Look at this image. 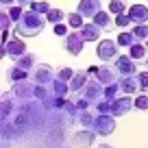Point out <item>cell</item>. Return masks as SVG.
<instances>
[{
	"label": "cell",
	"mask_w": 148,
	"mask_h": 148,
	"mask_svg": "<svg viewBox=\"0 0 148 148\" xmlns=\"http://www.w3.org/2000/svg\"><path fill=\"white\" fill-rule=\"evenodd\" d=\"M46 22H48L46 15L28 9V11H24L22 18L13 24V35H18V37H37L44 31Z\"/></svg>",
	"instance_id": "cell-1"
},
{
	"label": "cell",
	"mask_w": 148,
	"mask_h": 148,
	"mask_svg": "<svg viewBox=\"0 0 148 148\" xmlns=\"http://www.w3.org/2000/svg\"><path fill=\"white\" fill-rule=\"evenodd\" d=\"M96 57L102 63H111L120 57V44L113 42V39H100L96 46Z\"/></svg>",
	"instance_id": "cell-2"
},
{
	"label": "cell",
	"mask_w": 148,
	"mask_h": 148,
	"mask_svg": "<svg viewBox=\"0 0 148 148\" xmlns=\"http://www.w3.org/2000/svg\"><path fill=\"white\" fill-rule=\"evenodd\" d=\"M35 87L37 83L31 79H24V81H18V83H13V87H11V96L15 98L18 102H24V100H31V98H35Z\"/></svg>",
	"instance_id": "cell-3"
},
{
	"label": "cell",
	"mask_w": 148,
	"mask_h": 148,
	"mask_svg": "<svg viewBox=\"0 0 148 148\" xmlns=\"http://www.w3.org/2000/svg\"><path fill=\"white\" fill-rule=\"evenodd\" d=\"M55 76H57V72L52 70V65H48V63H37L35 68L28 72V79L35 81L37 85H50L52 81H55Z\"/></svg>",
	"instance_id": "cell-4"
},
{
	"label": "cell",
	"mask_w": 148,
	"mask_h": 148,
	"mask_svg": "<svg viewBox=\"0 0 148 148\" xmlns=\"http://www.w3.org/2000/svg\"><path fill=\"white\" fill-rule=\"evenodd\" d=\"M63 46H65V50H68V55H72V57H76V55H81L83 52V48H85V37H83V33L81 31H70L68 35L63 37Z\"/></svg>",
	"instance_id": "cell-5"
},
{
	"label": "cell",
	"mask_w": 148,
	"mask_h": 148,
	"mask_svg": "<svg viewBox=\"0 0 148 148\" xmlns=\"http://www.w3.org/2000/svg\"><path fill=\"white\" fill-rule=\"evenodd\" d=\"M92 129L96 131V135H102V137L111 135L116 131V116H111V113H96V120H94Z\"/></svg>",
	"instance_id": "cell-6"
},
{
	"label": "cell",
	"mask_w": 148,
	"mask_h": 148,
	"mask_svg": "<svg viewBox=\"0 0 148 148\" xmlns=\"http://www.w3.org/2000/svg\"><path fill=\"white\" fill-rule=\"evenodd\" d=\"M76 96L87 98V100L92 102V107H94V102H98L102 96H105V85H102L98 79H89L87 85H85V87L81 89V94H76Z\"/></svg>",
	"instance_id": "cell-7"
},
{
	"label": "cell",
	"mask_w": 148,
	"mask_h": 148,
	"mask_svg": "<svg viewBox=\"0 0 148 148\" xmlns=\"http://www.w3.org/2000/svg\"><path fill=\"white\" fill-rule=\"evenodd\" d=\"M131 109H135V96L131 98L129 94H124V96H118L116 100H111V116H126Z\"/></svg>",
	"instance_id": "cell-8"
},
{
	"label": "cell",
	"mask_w": 148,
	"mask_h": 148,
	"mask_svg": "<svg viewBox=\"0 0 148 148\" xmlns=\"http://www.w3.org/2000/svg\"><path fill=\"white\" fill-rule=\"evenodd\" d=\"M113 65H116V70H118L120 76H135V74H139L137 72V61H135L131 55H120Z\"/></svg>",
	"instance_id": "cell-9"
},
{
	"label": "cell",
	"mask_w": 148,
	"mask_h": 148,
	"mask_svg": "<svg viewBox=\"0 0 148 148\" xmlns=\"http://www.w3.org/2000/svg\"><path fill=\"white\" fill-rule=\"evenodd\" d=\"M98 81H100L102 85H111V83H118V79H120V74H118L116 65H111V63H102L98 65L96 74H94Z\"/></svg>",
	"instance_id": "cell-10"
},
{
	"label": "cell",
	"mask_w": 148,
	"mask_h": 148,
	"mask_svg": "<svg viewBox=\"0 0 148 148\" xmlns=\"http://www.w3.org/2000/svg\"><path fill=\"white\" fill-rule=\"evenodd\" d=\"M92 22L96 24L100 31H105V33H109V31H113V28H116V18H113L109 11H105V9L98 11V13L92 18Z\"/></svg>",
	"instance_id": "cell-11"
},
{
	"label": "cell",
	"mask_w": 148,
	"mask_h": 148,
	"mask_svg": "<svg viewBox=\"0 0 148 148\" xmlns=\"http://www.w3.org/2000/svg\"><path fill=\"white\" fill-rule=\"evenodd\" d=\"M72 139H74V144L79 148H92L94 142H96V131L94 129H81V131L74 133Z\"/></svg>",
	"instance_id": "cell-12"
},
{
	"label": "cell",
	"mask_w": 148,
	"mask_h": 148,
	"mask_svg": "<svg viewBox=\"0 0 148 148\" xmlns=\"http://www.w3.org/2000/svg\"><path fill=\"white\" fill-rule=\"evenodd\" d=\"M76 11H79V13L83 15L85 20H92L94 15L98 13V11H102L100 0H81L79 7H76Z\"/></svg>",
	"instance_id": "cell-13"
},
{
	"label": "cell",
	"mask_w": 148,
	"mask_h": 148,
	"mask_svg": "<svg viewBox=\"0 0 148 148\" xmlns=\"http://www.w3.org/2000/svg\"><path fill=\"white\" fill-rule=\"evenodd\" d=\"M89 81V72L87 70H79V72H74V76L70 79V94H81V89L87 85Z\"/></svg>",
	"instance_id": "cell-14"
},
{
	"label": "cell",
	"mask_w": 148,
	"mask_h": 148,
	"mask_svg": "<svg viewBox=\"0 0 148 148\" xmlns=\"http://www.w3.org/2000/svg\"><path fill=\"white\" fill-rule=\"evenodd\" d=\"M5 46H7V55L11 57V61H15L18 57H22L24 52H26V46H24L22 37H18V35H15V37H11V39L5 44Z\"/></svg>",
	"instance_id": "cell-15"
},
{
	"label": "cell",
	"mask_w": 148,
	"mask_h": 148,
	"mask_svg": "<svg viewBox=\"0 0 148 148\" xmlns=\"http://www.w3.org/2000/svg\"><path fill=\"white\" fill-rule=\"evenodd\" d=\"M118 85H120L122 94H129V96H133V94L139 92L137 74H135V76H120V79H118Z\"/></svg>",
	"instance_id": "cell-16"
},
{
	"label": "cell",
	"mask_w": 148,
	"mask_h": 148,
	"mask_svg": "<svg viewBox=\"0 0 148 148\" xmlns=\"http://www.w3.org/2000/svg\"><path fill=\"white\" fill-rule=\"evenodd\" d=\"M126 13L131 15L133 24H146L148 22V7L146 5H133V7H129Z\"/></svg>",
	"instance_id": "cell-17"
},
{
	"label": "cell",
	"mask_w": 148,
	"mask_h": 148,
	"mask_svg": "<svg viewBox=\"0 0 148 148\" xmlns=\"http://www.w3.org/2000/svg\"><path fill=\"white\" fill-rule=\"evenodd\" d=\"M129 55L133 57L135 61H139V63H146V61H148V48H146V44L137 39V42L129 48Z\"/></svg>",
	"instance_id": "cell-18"
},
{
	"label": "cell",
	"mask_w": 148,
	"mask_h": 148,
	"mask_svg": "<svg viewBox=\"0 0 148 148\" xmlns=\"http://www.w3.org/2000/svg\"><path fill=\"white\" fill-rule=\"evenodd\" d=\"M81 33H83V37H85V42H98V37H100V28L96 26L94 22H85L83 26L79 28Z\"/></svg>",
	"instance_id": "cell-19"
},
{
	"label": "cell",
	"mask_w": 148,
	"mask_h": 148,
	"mask_svg": "<svg viewBox=\"0 0 148 148\" xmlns=\"http://www.w3.org/2000/svg\"><path fill=\"white\" fill-rule=\"evenodd\" d=\"M13 63L18 65V68H22V70H26V72H31V70L37 65V57H35V55H31V52H24V55H22V57H18Z\"/></svg>",
	"instance_id": "cell-20"
},
{
	"label": "cell",
	"mask_w": 148,
	"mask_h": 148,
	"mask_svg": "<svg viewBox=\"0 0 148 148\" xmlns=\"http://www.w3.org/2000/svg\"><path fill=\"white\" fill-rule=\"evenodd\" d=\"M50 89H52V94H55V96H61V98H65V96L70 94V85L65 83V81L57 79V76H55V81L50 83Z\"/></svg>",
	"instance_id": "cell-21"
},
{
	"label": "cell",
	"mask_w": 148,
	"mask_h": 148,
	"mask_svg": "<svg viewBox=\"0 0 148 148\" xmlns=\"http://www.w3.org/2000/svg\"><path fill=\"white\" fill-rule=\"evenodd\" d=\"M24 79H28V72L26 70H22V68H18V65H11L9 70H7V81H13V83H18V81H24Z\"/></svg>",
	"instance_id": "cell-22"
},
{
	"label": "cell",
	"mask_w": 148,
	"mask_h": 148,
	"mask_svg": "<svg viewBox=\"0 0 148 148\" xmlns=\"http://www.w3.org/2000/svg\"><path fill=\"white\" fill-rule=\"evenodd\" d=\"M107 11L116 18V15L126 13V11H129V2H126V0H109V9H107Z\"/></svg>",
	"instance_id": "cell-23"
},
{
	"label": "cell",
	"mask_w": 148,
	"mask_h": 148,
	"mask_svg": "<svg viewBox=\"0 0 148 148\" xmlns=\"http://www.w3.org/2000/svg\"><path fill=\"white\" fill-rule=\"evenodd\" d=\"M116 42L120 44V48H131L135 42H137V37L133 35V31H122L120 35L116 37Z\"/></svg>",
	"instance_id": "cell-24"
},
{
	"label": "cell",
	"mask_w": 148,
	"mask_h": 148,
	"mask_svg": "<svg viewBox=\"0 0 148 148\" xmlns=\"http://www.w3.org/2000/svg\"><path fill=\"white\" fill-rule=\"evenodd\" d=\"M94 120H96V113H94L92 109L79 111V122L83 124V129H92V126H94Z\"/></svg>",
	"instance_id": "cell-25"
},
{
	"label": "cell",
	"mask_w": 148,
	"mask_h": 148,
	"mask_svg": "<svg viewBox=\"0 0 148 148\" xmlns=\"http://www.w3.org/2000/svg\"><path fill=\"white\" fill-rule=\"evenodd\" d=\"M65 22H68V26H70V28H76V31H79V28L85 24V18L79 13V11H72V13H68Z\"/></svg>",
	"instance_id": "cell-26"
},
{
	"label": "cell",
	"mask_w": 148,
	"mask_h": 148,
	"mask_svg": "<svg viewBox=\"0 0 148 148\" xmlns=\"http://www.w3.org/2000/svg\"><path fill=\"white\" fill-rule=\"evenodd\" d=\"M68 18V13H65V11H61V9H50L46 13V20L50 24H59V22H63V20Z\"/></svg>",
	"instance_id": "cell-27"
},
{
	"label": "cell",
	"mask_w": 148,
	"mask_h": 148,
	"mask_svg": "<svg viewBox=\"0 0 148 148\" xmlns=\"http://www.w3.org/2000/svg\"><path fill=\"white\" fill-rule=\"evenodd\" d=\"M131 31H133V35L137 37L139 42H146V39H148V22L146 24H133Z\"/></svg>",
	"instance_id": "cell-28"
},
{
	"label": "cell",
	"mask_w": 148,
	"mask_h": 148,
	"mask_svg": "<svg viewBox=\"0 0 148 148\" xmlns=\"http://www.w3.org/2000/svg\"><path fill=\"white\" fill-rule=\"evenodd\" d=\"M28 9H33V11H37V13L46 15L48 11H50V5H48L46 0H33V2H31V7H28Z\"/></svg>",
	"instance_id": "cell-29"
},
{
	"label": "cell",
	"mask_w": 148,
	"mask_h": 148,
	"mask_svg": "<svg viewBox=\"0 0 148 148\" xmlns=\"http://www.w3.org/2000/svg\"><path fill=\"white\" fill-rule=\"evenodd\" d=\"M13 20H11L9 11H2L0 9V31H9V28H13Z\"/></svg>",
	"instance_id": "cell-30"
},
{
	"label": "cell",
	"mask_w": 148,
	"mask_h": 148,
	"mask_svg": "<svg viewBox=\"0 0 148 148\" xmlns=\"http://www.w3.org/2000/svg\"><path fill=\"white\" fill-rule=\"evenodd\" d=\"M94 111H96V113H111V100H107V98L102 96L98 102H94Z\"/></svg>",
	"instance_id": "cell-31"
},
{
	"label": "cell",
	"mask_w": 148,
	"mask_h": 148,
	"mask_svg": "<svg viewBox=\"0 0 148 148\" xmlns=\"http://www.w3.org/2000/svg\"><path fill=\"white\" fill-rule=\"evenodd\" d=\"M120 92H122V89H120V85H118V83L105 85V98H107V100H116Z\"/></svg>",
	"instance_id": "cell-32"
},
{
	"label": "cell",
	"mask_w": 148,
	"mask_h": 148,
	"mask_svg": "<svg viewBox=\"0 0 148 148\" xmlns=\"http://www.w3.org/2000/svg\"><path fill=\"white\" fill-rule=\"evenodd\" d=\"M135 109L137 111H148V94L139 92L137 96H135Z\"/></svg>",
	"instance_id": "cell-33"
},
{
	"label": "cell",
	"mask_w": 148,
	"mask_h": 148,
	"mask_svg": "<svg viewBox=\"0 0 148 148\" xmlns=\"http://www.w3.org/2000/svg\"><path fill=\"white\" fill-rule=\"evenodd\" d=\"M131 24H133V20H131L129 13H120L116 15V28H129Z\"/></svg>",
	"instance_id": "cell-34"
},
{
	"label": "cell",
	"mask_w": 148,
	"mask_h": 148,
	"mask_svg": "<svg viewBox=\"0 0 148 148\" xmlns=\"http://www.w3.org/2000/svg\"><path fill=\"white\" fill-rule=\"evenodd\" d=\"M7 11H9L11 20H13V22H18V20L22 18V13H24V7H20V5H11Z\"/></svg>",
	"instance_id": "cell-35"
},
{
	"label": "cell",
	"mask_w": 148,
	"mask_h": 148,
	"mask_svg": "<svg viewBox=\"0 0 148 148\" xmlns=\"http://www.w3.org/2000/svg\"><path fill=\"white\" fill-rule=\"evenodd\" d=\"M74 76V70H70V68H61V70H57V79H61V81H65V83H70V79Z\"/></svg>",
	"instance_id": "cell-36"
},
{
	"label": "cell",
	"mask_w": 148,
	"mask_h": 148,
	"mask_svg": "<svg viewBox=\"0 0 148 148\" xmlns=\"http://www.w3.org/2000/svg\"><path fill=\"white\" fill-rule=\"evenodd\" d=\"M137 81H139V92L148 94V72H139L137 74Z\"/></svg>",
	"instance_id": "cell-37"
},
{
	"label": "cell",
	"mask_w": 148,
	"mask_h": 148,
	"mask_svg": "<svg viewBox=\"0 0 148 148\" xmlns=\"http://www.w3.org/2000/svg\"><path fill=\"white\" fill-rule=\"evenodd\" d=\"M52 26H55V28H52V31H55V35H59V37H65V35L70 33V26H65L63 22H59V24H52Z\"/></svg>",
	"instance_id": "cell-38"
},
{
	"label": "cell",
	"mask_w": 148,
	"mask_h": 148,
	"mask_svg": "<svg viewBox=\"0 0 148 148\" xmlns=\"http://www.w3.org/2000/svg\"><path fill=\"white\" fill-rule=\"evenodd\" d=\"M11 5H15V0H0V9L2 11H7Z\"/></svg>",
	"instance_id": "cell-39"
},
{
	"label": "cell",
	"mask_w": 148,
	"mask_h": 148,
	"mask_svg": "<svg viewBox=\"0 0 148 148\" xmlns=\"http://www.w3.org/2000/svg\"><path fill=\"white\" fill-rule=\"evenodd\" d=\"M31 2H33V0H15V5L24 7V9H26V7H31Z\"/></svg>",
	"instance_id": "cell-40"
},
{
	"label": "cell",
	"mask_w": 148,
	"mask_h": 148,
	"mask_svg": "<svg viewBox=\"0 0 148 148\" xmlns=\"http://www.w3.org/2000/svg\"><path fill=\"white\" fill-rule=\"evenodd\" d=\"M5 57H9V55H7V46H5V44H0V59H5Z\"/></svg>",
	"instance_id": "cell-41"
},
{
	"label": "cell",
	"mask_w": 148,
	"mask_h": 148,
	"mask_svg": "<svg viewBox=\"0 0 148 148\" xmlns=\"http://www.w3.org/2000/svg\"><path fill=\"white\" fill-rule=\"evenodd\" d=\"M96 70H98V65H92V68L87 70V72H89V76H92V74H96Z\"/></svg>",
	"instance_id": "cell-42"
},
{
	"label": "cell",
	"mask_w": 148,
	"mask_h": 148,
	"mask_svg": "<svg viewBox=\"0 0 148 148\" xmlns=\"http://www.w3.org/2000/svg\"><path fill=\"white\" fill-rule=\"evenodd\" d=\"M98 148H113V146H109V144H105V142H102V144H98Z\"/></svg>",
	"instance_id": "cell-43"
},
{
	"label": "cell",
	"mask_w": 148,
	"mask_h": 148,
	"mask_svg": "<svg viewBox=\"0 0 148 148\" xmlns=\"http://www.w3.org/2000/svg\"><path fill=\"white\" fill-rule=\"evenodd\" d=\"M144 44H146V48H148V39H146V42H144Z\"/></svg>",
	"instance_id": "cell-44"
},
{
	"label": "cell",
	"mask_w": 148,
	"mask_h": 148,
	"mask_svg": "<svg viewBox=\"0 0 148 148\" xmlns=\"http://www.w3.org/2000/svg\"><path fill=\"white\" fill-rule=\"evenodd\" d=\"M0 105H2V96H0Z\"/></svg>",
	"instance_id": "cell-45"
},
{
	"label": "cell",
	"mask_w": 148,
	"mask_h": 148,
	"mask_svg": "<svg viewBox=\"0 0 148 148\" xmlns=\"http://www.w3.org/2000/svg\"><path fill=\"white\" fill-rule=\"evenodd\" d=\"M146 2H148V0H146Z\"/></svg>",
	"instance_id": "cell-46"
}]
</instances>
